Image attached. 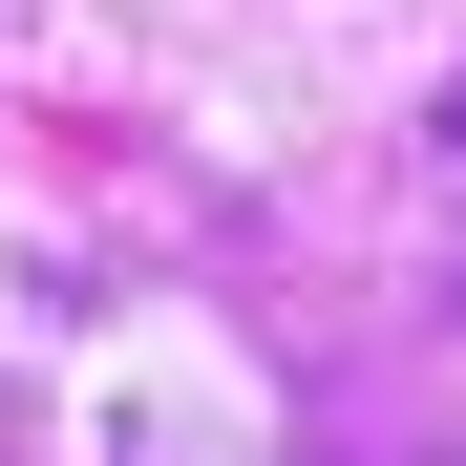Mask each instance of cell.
Here are the masks:
<instances>
[{
  "mask_svg": "<svg viewBox=\"0 0 466 466\" xmlns=\"http://www.w3.org/2000/svg\"><path fill=\"white\" fill-rule=\"evenodd\" d=\"M445 148H466V106H445Z\"/></svg>",
  "mask_w": 466,
  "mask_h": 466,
  "instance_id": "6da1fadb",
  "label": "cell"
}]
</instances>
